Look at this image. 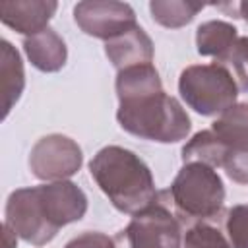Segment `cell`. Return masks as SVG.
<instances>
[{
  "label": "cell",
  "instance_id": "obj_23",
  "mask_svg": "<svg viewBox=\"0 0 248 248\" xmlns=\"http://www.w3.org/2000/svg\"><path fill=\"white\" fill-rule=\"evenodd\" d=\"M223 10H231V14H234V17H242L244 21H248V2H234V4H223Z\"/></svg>",
  "mask_w": 248,
  "mask_h": 248
},
{
  "label": "cell",
  "instance_id": "obj_6",
  "mask_svg": "<svg viewBox=\"0 0 248 248\" xmlns=\"http://www.w3.org/2000/svg\"><path fill=\"white\" fill-rule=\"evenodd\" d=\"M81 147L62 134H48L41 138L29 153V169L33 176L46 182L68 180L81 169Z\"/></svg>",
  "mask_w": 248,
  "mask_h": 248
},
{
  "label": "cell",
  "instance_id": "obj_10",
  "mask_svg": "<svg viewBox=\"0 0 248 248\" xmlns=\"http://www.w3.org/2000/svg\"><path fill=\"white\" fill-rule=\"evenodd\" d=\"M35 190L43 217L56 232L62 227L79 221L87 211V196L78 184L70 180L46 182L35 186Z\"/></svg>",
  "mask_w": 248,
  "mask_h": 248
},
{
  "label": "cell",
  "instance_id": "obj_2",
  "mask_svg": "<svg viewBox=\"0 0 248 248\" xmlns=\"http://www.w3.org/2000/svg\"><path fill=\"white\" fill-rule=\"evenodd\" d=\"M116 120L124 132L159 143L182 141L192 130L190 116L165 89L118 103Z\"/></svg>",
  "mask_w": 248,
  "mask_h": 248
},
{
  "label": "cell",
  "instance_id": "obj_16",
  "mask_svg": "<svg viewBox=\"0 0 248 248\" xmlns=\"http://www.w3.org/2000/svg\"><path fill=\"white\" fill-rule=\"evenodd\" d=\"M114 89H116L118 103H122V101H130L136 97L163 91V83L153 64H141V66L120 70L116 74Z\"/></svg>",
  "mask_w": 248,
  "mask_h": 248
},
{
  "label": "cell",
  "instance_id": "obj_1",
  "mask_svg": "<svg viewBox=\"0 0 248 248\" xmlns=\"http://www.w3.org/2000/svg\"><path fill=\"white\" fill-rule=\"evenodd\" d=\"M89 172L120 213L136 215L159 202L151 169L126 147L107 145L99 149L89 161Z\"/></svg>",
  "mask_w": 248,
  "mask_h": 248
},
{
  "label": "cell",
  "instance_id": "obj_8",
  "mask_svg": "<svg viewBox=\"0 0 248 248\" xmlns=\"http://www.w3.org/2000/svg\"><path fill=\"white\" fill-rule=\"evenodd\" d=\"M74 21L85 35L103 39L105 43L138 25L134 8L114 0L78 2L74 8Z\"/></svg>",
  "mask_w": 248,
  "mask_h": 248
},
{
  "label": "cell",
  "instance_id": "obj_20",
  "mask_svg": "<svg viewBox=\"0 0 248 248\" xmlns=\"http://www.w3.org/2000/svg\"><path fill=\"white\" fill-rule=\"evenodd\" d=\"M225 232L231 248H248V203L232 205L227 211Z\"/></svg>",
  "mask_w": 248,
  "mask_h": 248
},
{
  "label": "cell",
  "instance_id": "obj_7",
  "mask_svg": "<svg viewBox=\"0 0 248 248\" xmlns=\"http://www.w3.org/2000/svg\"><path fill=\"white\" fill-rule=\"evenodd\" d=\"M211 132L227 147V176L236 184H248V103H236L219 114Z\"/></svg>",
  "mask_w": 248,
  "mask_h": 248
},
{
  "label": "cell",
  "instance_id": "obj_3",
  "mask_svg": "<svg viewBox=\"0 0 248 248\" xmlns=\"http://www.w3.org/2000/svg\"><path fill=\"white\" fill-rule=\"evenodd\" d=\"M176 215L182 221L202 223L217 217L225 202V186L213 167L184 163L169 188Z\"/></svg>",
  "mask_w": 248,
  "mask_h": 248
},
{
  "label": "cell",
  "instance_id": "obj_4",
  "mask_svg": "<svg viewBox=\"0 0 248 248\" xmlns=\"http://www.w3.org/2000/svg\"><path fill=\"white\" fill-rule=\"evenodd\" d=\"M178 93L202 116H217L236 105L238 85L227 66L219 62L192 64L180 72Z\"/></svg>",
  "mask_w": 248,
  "mask_h": 248
},
{
  "label": "cell",
  "instance_id": "obj_11",
  "mask_svg": "<svg viewBox=\"0 0 248 248\" xmlns=\"http://www.w3.org/2000/svg\"><path fill=\"white\" fill-rule=\"evenodd\" d=\"M58 2L54 0H16L0 4V19L10 29L33 37L45 29H48V21L52 19Z\"/></svg>",
  "mask_w": 248,
  "mask_h": 248
},
{
  "label": "cell",
  "instance_id": "obj_13",
  "mask_svg": "<svg viewBox=\"0 0 248 248\" xmlns=\"http://www.w3.org/2000/svg\"><path fill=\"white\" fill-rule=\"evenodd\" d=\"M23 50L29 62L45 74L60 72L68 60V48L64 39L50 27L33 37H25Z\"/></svg>",
  "mask_w": 248,
  "mask_h": 248
},
{
  "label": "cell",
  "instance_id": "obj_22",
  "mask_svg": "<svg viewBox=\"0 0 248 248\" xmlns=\"http://www.w3.org/2000/svg\"><path fill=\"white\" fill-rule=\"evenodd\" d=\"M64 248H116V246H114V238L107 236L105 232L85 231L74 236L72 240H68Z\"/></svg>",
  "mask_w": 248,
  "mask_h": 248
},
{
  "label": "cell",
  "instance_id": "obj_14",
  "mask_svg": "<svg viewBox=\"0 0 248 248\" xmlns=\"http://www.w3.org/2000/svg\"><path fill=\"white\" fill-rule=\"evenodd\" d=\"M0 76H2V118H6L12 107L19 101L23 87H25V74L23 62L16 46L2 39L0 43Z\"/></svg>",
  "mask_w": 248,
  "mask_h": 248
},
{
  "label": "cell",
  "instance_id": "obj_17",
  "mask_svg": "<svg viewBox=\"0 0 248 248\" xmlns=\"http://www.w3.org/2000/svg\"><path fill=\"white\" fill-rule=\"evenodd\" d=\"M227 159V147L211 132L202 130L194 134L182 147V163H203L207 167H223Z\"/></svg>",
  "mask_w": 248,
  "mask_h": 248
},
{
  "label": "cell",
  "instance_id": "obj_15",
  "mask_svg": "<svg viewBox=\"0 0 248 248\" xmlns=\"http://www.w3.org/2000/svg\"><path fill=\"white\" fill-rule=\"evenodd\" d=\"M238 39L236 27L223 19H209L196 29V50L202 56H213L223 64Z\"/></svg>",
  "mask_w": 248,
  "mask_h": 248
},
{
  "label": "cell",
  "instance_id": "obj_19",
  "mask_svg": "<svg viewBox=\"0 0 248 248\" xmlns=\"http://www.w3.org/2000/svg\"><path fill=\"white\" fill-rule=\"evenodd\" d=\"M182 248H231L227 236L207 221L194 223L186 229Z\"/></svg>",
  "mask_w": 248,
  "mask_h": 248
},
{
  "label": "cell",
  "instance_id": "obj_5",
  "mask_svg": "<svg viewBox=\"0 0 248 248\" xmlns=\"http://www.w3.org/2000/svg\"><path fill=\"white\" fill-rule=\"evenodd\" d=\"M116 248H182L180 221L161 202L132 215V221L116 232Z\"/></svg>",
  "mask_w": 248,
  "mask_h": 248
},
{
  "label": "cell",
  "instance_id": "obj_9",
  "mask_svg": "<svg viewBox=\"0 0 248 248\" xmlns=\"http://www.w3.org/2000/svg\"><path fill=\"white\" fill-rule=\"evenodd\" d=\"M4 223L25 242L33 246L48 244L58 232L48 227L43 217L35 186L17 188L8 196L4 209Z\"/></svg>",
  "mask_w": 248,
  "mask_h": 248
},
{
  "label": "cell",
  "instance_id": "obj_21",
  "mask_svg": "<svg viewBox=\"0 0 248 248\" xmlns=\"http://www.w3.org/2000/svg\"><path fill=\"white\" fill-rule=\"evenodd\" d=\"M223 66L229 68L238 89L248 93V37L236 39L234 46L231 48V52L223 60Z\"/></svg>",
  "mask_w": 248,
  "mask_h": 248
},
{
  "label": "cell",
  "instance_id": "obj_18",
  "mask_svg": "<svg viewBox=\"0 0 248 248\" xmlns=\"http://www.w3.org/2000/svg\"><path fill=\"white\" fill-rule=\"evenodd\" d=\"M202 10H203V4L190 2V0H153V2H149L151 17L167 29H178V27L188 25Z\"/></svg>",
  "mask_w": 248,
  "mask_h": 248
},
{
  "label": "cell",
  "instance_id": "obj_12",
  "mask_svg": "<svg viewBox=\"0 0 248 248\" xmlns=\"http://www.w3.org/2000/svg\"><path fill=\"white\" fill-rule=\"evenodd\" d=\"M105 54L118 72L132 68V66L151 64L153 62V41L140 25H136L134 29L107 41Z\"/></svg>",
  "mask_w": 248,
  "mask_h": 248
}]
</instances>
